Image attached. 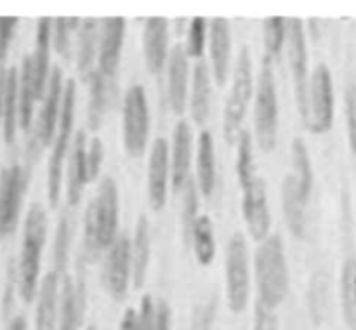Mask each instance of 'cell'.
Instances as JSON below:
<instances>
[{"mask_svg":"<svg viewBox=\"0 0 356 330\" xmlns=\"http://www.w3.org/2000/svg\"><path fill=\"white\" fill-rule=\"evenodd\" d=\"M118 186L111 176L101 179L97 193L89 201L83 217V249L89 261L108 252L118 238Z\"/></svg>","mask_w":356,"mask_h":330,"instance_id":"cell-1","label":"cell"},{"mask_svg":"<svg viewBox=\"0 0 356 330\" xmlns=\"http://www.w3.org/2000/svg\"><path fill=\"white\" fill-rule=\"evenodd\" d=\"M254 277L259 299L270 309H277L291 290L287 256L280 235H270L254 254Z\"/></svg>","mask_w":356,"mask_h":330,"instance_id":"cell-2","label":"cell"},{"mask_svg":"<svg viewBox=\"0 0 356 330\" xmlns=\"http://www.w3.org/2000/svg\"><path fill=\"white\" fill-rule=\"evenodd\" d=\"M47 240V215L40 204L28 208L24 219L23 245H21L19 263H17V288L24 302H31L38 294V277H40L42 250Z\"/></svg>","mask_w":356,"mask_h":330,"instance_id":"cell-3","label":"cell"},{"mask_svg":"<svg viewBox=\"0 0 356 330\" xmlns=\"http://www.w3.org/2000/svg\"><path fill=\"white\" fill-rule=\"evenodd\" d=\"M254 90H256V83H254L252 58H250L249 47L243 45L236 56L232 89L226 97L225 111H222V138L228 145H235L242 134V125Z\"/></svg>","mask_w":356,"mask_h":330,"instance_id":"cell-4","label":"cell"},{"mask_svg":"<svg viewBox=\"0 0 356 330\" xmlns=\"http://www.w3.org/2000/svg\"><path fill=\"white\" fill-rule=\"evenodd\" d=\"M278 94L270 58L257 73L254 90V138L261 151L271 153L278 142Z\"/></svg>","mask_w":356,"mask_h":330,"instance_id":"cell-5","label":"cell"},{"mask_svg":"<svg viewBox=\"0 0 356 330\" xmlns=\"http://www.w3.org/2000/svg\"><path fill=\"white\" fill-rule=\"evenodd\" d=\"M75 103H76V83L70 79L65 83V94H63L61 115H59L58 131H56L54 142H52V153L49 156L47 165V200L51 207H56L61 197L63 184V167L65 158L70 149V139H72L73 124H75Z\"/></svg>","mask_w":356,"mask_h":330,"instance_id":"cell-6","label":"cell"},{"mask_svg":"<svg viewBox=\"0 0 356 330\" xmlns=\"http://www.w3.org/2000/svg\"><path fill=\"white\" fill-rule=\"evenodd\" d=\"M149 106L141 83L127 89L122 108V142L131 158H141L149 139Z\"/></svg>","mask_w":356,"mask_h":330,"instance_id":"cell-7","label":"cell"},{"mask_svg":"<svg viewBox=\"0 0 356 330\" xmlns=\"http://www.w3.org/2000/svg\"><path fill=\"white\" fill-rule=\"evenodd\" d=\"M226 302L232 313H243L250 297V264L249 245L242 233L229 236L226 245Z\"/></svg>","mask_w":356,"mask_h":330,"instance_id":"cell-8","label":"cell"},{"mask_svg":"<svg viewBox=\"0 0 356 330\" xmlns=\"http://www.w3.org/2000/svg\"><path fill=\"white\" fill-rule=\"evenodd\" d=\"M334 80L329 66L320 63L309 76L308 122L306 129L313 134H327L334 125Z\"/></svg>","mask_w":356,"mask_h":330,"instance_id":"cell-9","label":"cell"},{"mask_svg":"<svg viewBox=\"0 0 356 330\" xmlns=\"http://www.w3.org/2000/svg\"><path fill=\"white\" fill-rule=\"evenodd\" d=\"M289 42V65H291L292 80H294L296 103L301 115L302 124L308 122V92H309V73L308 69V45H306L305 24L299 17L289 21L287 31Z\"/></svg>","mask_w":356,"mask_h":330,"instance_id":"cell-10","label":"cell"},{"mask_svg":"<svg viewBox=\"0 0 356 330\" xmlns=\"http://www.w3.org/2000/svg\"><path fill=\"white\" fill-rule=\"evenodd\" d=\"M132 281V242L125 235H118L104 256L103 283L106 294L115 302H122L129 294Z\"/></svg>","mask_w":356,"mask_h":330,"instance_id":"cell-11","label":"cell"},{"mask_svg":"<svg viewBox=\"0 0 356 330\" xmlns=\"http://www.w3.org/2000/svg\"><path fill=\"white\" fill-rule=\"evenodd\" d=\"M26 188L28 170L24 167L16 163L0 172V236L16 229Z\"/></svg>","mask_w":356,"mask_h":330,"instance_id":"cell-12","label":"cell"},{"mask_svg":"<svg viewBox=\"0 0 356 330\" xmlns=\"http://www.w3.org/2000/svg\"><path fill=\"white\" fill-rule=\"evenodd\" d=\"M242 215L250 238L261 243L270 236L271 212L266 183L257 174L242 186Z\"/></svg>","mask_w":356,"mask_h":330,"instance_id":"cell-13","label":"cell"},{"mask_svg":"<svg viewBox=\"0 0 356 330\" xmlns=\"http://www.w3.org/2000/svg\"><path fill=\"white\" fill-rule=\"evenodd\" d=\"M170 181V148L165 138H156L152 145L148 160L146 191L148 204L153 212H160L167 204V191Z\"/></svg>","mask_w":356,"mask_h":330,"instance_id":"cell-14","label":"cell"},{"mask_svg":"<svg viewBox=\"0 0 356 330\" xmlns=\"http://www.w3.org/2000/svg\"><path fill=\"white\" fill-rule=\"evenodd\" d=\"M125 40V19L120 16L104 17L99 26L97 45V69L106 79H113L122 59V47Z\"/></svg>","mask_w":356,"mask_h":330,"instance_id":"cell-15","label":"cell"},{"mask_svg":"<svg viewBox=\"0 0 356 330\" xmlns=\"http://www.w3.org/2000/svg\"><path fill=\"white\" fill-rule=\"evenodd\" d=\"M232 26L226 17H214L209 24V54L211 73L219 87H225L232 69Z\"/></svg>","mask_w":356,"mask_h":330,"instance_id":"cell-16","label":"cell"},{"mask_svg":"<svg viewBox=\"0 0 356 330\" xmlns=\"http://www.w3.org/2000/svg\"><path fill=\"white\" fill-rule=\"evenodd\" d=\"M167 96L177 117L186 110L190 99V58L184 45H174L167 61Z\"/></svg>","mask_w":356,"mask_h":330,"instance_id":"cell-17","label":"cell"},{"mask_svg":"<svg viewBox=\"0 0 356 330\" xmlns=\"http://www.w3.org/2000/svg\"><path fill=\"white\" fill-rule=\"evenodd\" d=\"M143 56L152 75H160L169 61V23L165 17H148L143 28Z\"/></svg>","mask_w":356,"mask_h":330,"instance_id":"cell-18","label":"cell"},{"mask_svg":"<svg viewBox=\"0 0 356 330\" xmlns=\"http://www.w3.org/2000/svg\"><path fill=\"white\" fill-rule=\"evenodd\" d=\"M63 94H65V80H63L61 68L56 66L51 73V79H49V85L44 96V106H42L37 125L38 145H42L44 148L54 142L59 115H61Z\"/></svg>","mask_w":356,"mask_h":330,"instance_id":"cell-19","label":"cell"},{"mask_svg":"<svg viewBox=\"0 0 356 330\" xmlns=\"http://www.w3.org/2000/svg\"><path fill=\"white\" fill-rule=\"evenodd\" d=\"M87 308L86 281H75L66 274L63 278L61 295H59L58 329L56 330H82Z\"/></svg>","mask_w":356,"mask_h":330,"instance_id":"cell-20","label":"cell"},{"mask_svg":"<svg viewBox=\"0 0 356 330\" xmlns=\"http://www.w3.org/2000/svg\"><path fill=\"white\" fill-rule=\"evenodd\" d=\"M191 155H193V132L186 120L174 125L170 146V184L176 191L184 190L190 181Z\"/></svg>","mask_w":356,"mask_h":330,"instance_id":"cell-21","label":"cell"},{"mask_svg":"<svg viewBox=\"0 0 356 330\" xmlns=\"http://www.w3.org/2000/svg\"><path fill=\"white\" fill-rule=\"evenodd\" d=\"M52 21L51 17H40L37 23V38L35 52L30 54L31 69H33L35 92L38 99L45 96L49 79H51V45H52Z\"/></svg>","mask_w":356,"mask_h":330,"instance_id":"cell-22","label":"cell"},{"mask_svg":"<svg viewBox=\"0 0 356 330\" xmlns=\"http://www.w3.org/2000/svg\"><path fill=\"white\" fill-rule=\"evenodd\" d=\"M87 183H89V176H87L86 132L79 131L73 141L72 153H70L68 176H66V200L72 207L80 204Z\"/></svg>","mask_w":356,"mask_h":330,"instance_id":"cell-23","label":"cell"},{"mask_svg":"<svg viewBox=\"0 0 356 330\" xmlns=\"http://www.w3.org/2000/svg\"><path fill=\"white\" fill-rule=\"evenodd\" d=\"M59 277L51 271L40 281L37 294L35 330H56L59 315Z\"/></svg>","mask_w":356,"mask_h":330,"instance_id":"cell-24","label":"cell"},{"mask_svg":"<svg viewBox=\"0 0 356 330\" xmlns=\"http://www.w3.org/2000/svg\"><path fill=\"white\" fill-rule=\"evenodd\" d=\"M218 174H216V145L211 131H200L197 141V186L205 198L214 195Z\"/></svg>","mask_w":356,"mask_h":330,"instance_id":"cell-25","label":"cell"},{"mask_svg":"<svg viewBox=\"0 0 356 330\" xmlns=\"http://www.w3.org/2000/svg\"><path fill=\"white\" fill-rule=\"evenodd\" d=\"M17 87L19 73L16 66L0 73V97H2V127L7 145L14 141L17 127Z\"/></svg>","mask_w":356,"mask_h":330,"instance_id":"cell-26","label":"cell"},{"mask_svg":"<svg viewBox=\"0 0 356 330\" xmlns=\"http://www.w3.org/2000/svg\"><path fill=\"white\" fill-rule=\"evenodd\" d=\"M152 226L146 214L139 215L136 222V231L132 242V285L141 288L145 285L149 266V254H152Z\"/></svg>","mask_w":356,"mask_h":330,"instance_id":"cell-27","label":"cell"},{"mask_svg":"<svg viewBox=\"0 0 356 330\" xmlns=\"http://www.w3.org/2000/svg\"><path fill=\"white\" fill-rule=\"evenodd\" d=\"M282 208H284L285 222H287V228L292 233V236L298 240L305 238L306 204L302 201L301 195H299L298 181H296L294 174L292 176L289 174L284 183H282Z\"/></svg>","mask_w":356,"mask_h":330,"instance_id":"cell-28","label":"cell"},{"mask_svg":"<svg viewBox=\"0 0 356 330\" xmlns=\"http://www.w3.org/2000/svg\"><path fill=\"white\" fill-rule=\"evenodd\" d=\"M212 73L204 61L197 63L193 68V82L190 92V113L197 125H204L211 115Z\"/></svg>","mask_w":356,"mask_h":330,"instance_id":"cell-29","label":"cell"},{"mask_svg":"<svg viewBox=\"0 0 356 330\" xmlns=\"http://www.w3.org/2000/svg\"><path fill=\"white\" fill-rule=\"evenodd\" d=\"M97 45H99V26L96 19L87 17L80 24L79 47H76V69L83 76V80L89 79L90 73L94 72Z\"/></svg>","mask_w":356,"mask_h":330,"instance_id":"cell-30","label":"cell"},{"mask_svg":"<svg viewBox=\"0 0 356 330\" xmlns=\"http://www.w3.org/2000/svg\"><path fill=\"white\" fill-rule=\"evenodd\" d=\"M38 101L35 92L33 69L30 56H24L19 72V87H17V125L21 131H28L33 120V103Z\"/></svg>","mask_w":356,"mask_h":330,"instance_id":"cell-31","label":"cell"},{"mask_svg":"<svg viewBox=\"0 0 356 330\" xmlns=\"http://www.w3.org/2000/svg\"><path fill=\"white\" fill-rule=\"evenodd\" d=\"M291 158L292 167H294V177L298 181L299 195H301L302 201L308 204L309 197H312L313 184H315V174H313V163L312 155H309L308 145L302 138H294L291 145Z\"/></svg>","mask_w":356,"mask_h":330,"instance_id":"cell-32","label":"cell"},{"mask_svg":"<svg viewBox=\"0 0 356 330\" xmlns=\"http://www.w3.org/2000/svg\"><path fill=\"white\" fill-rule=\"evenodd\" d=\"M86 82L89 85L87 125H89L90 131L96 132L103 125L104 115L108 110V79L99 69H94Z\"/></svg>","mask_w":356,"mask_h":330,"instance_id":"cell-33","label":"cell"},{"mask_svg":"<svg viewBox=\"0 0 356 330\" xmlns=\"http://www.w3.org/2000/svg\"><path fill=\"white\" fill-rule=\"evenodd\" d=\"M341 313L350 330H356V259L350 257L341 267Z\"/></svg>","mask_w":356,"mask_h":330,"instance_id":"cell-34","label":"cell"},{"mask_svg":"<svg viewBox=\"0 0 356 330\" xmlns=\"http://www.w3.org/2000/svg\"><path fill=\"white\" fill-rule=\"evenodd\" d=\"M191 243H193V252L198 263L202 266H211L216 259V236L214 224L209 215H198L191 228Z\"/></svg>","mask_w":356,"mask_h":330,"instance_id":"cell-35","label":"cell"},{"mask_svg":"<svg viewBox=\"0 0 356 330\" xmlns=\"http://www.w3.org/2000/svg\"><path fill=\"white\" fill-rule=\"evenodd\" d=\"M289 21L284 16H270L263 21V42L268 56H280L287 40Z\"/></svg>","mask_w":356,"mask_h":330,"instance_id":"cell-36","label":"cell"},{"mask_svg":"<svg viewBox=\"0 0 356 330\" xmlns=\"http://www.w3.org/2000/svg\"><path fill=\"white\" fill-rule=\"evenodd\" d=\"M236 177H238L240 186H245L254 176H256V167H254V146L252 134L249 131H242L238 141H236Z\"/></svg>","mask_w":356,"mask_h":330,"instance_id":"cell-37","label":"cell"},{"mask_svg":"<svg viewBox=\"0 0 356 330\" xmlns=\"http://www.w3.org/2000/svg\"><path fill=\"white\" fill-rule=\"evenodd\" d=\"M54 257V273L59 278L66 277V270H68V254H70V219L68 215L63 214L58 221V228H56L54 236V250H52Z\"/></svg>","mask_w":356,"mask_h":330,"instance_id":"cell-38","label":"cell"},{"mask_svg":"<svg viewBox=\"0 0 356 330\" xmlns=\"http://www.w3.org/2000/svg\"><path fill=\"white\" fill-rule=\"evenodd\" d=\"M207 19L202 16H195L193 19H191L190 26H188L186 44H184V51H186L188 58L200 59L202 56H204L205 44H207Z\"/></svg>","mask_w":356,"mask_h":330,"instance_id":"cell-39","label":"cell"},{"mask_svg":"<svg viewBox=\"0 0 356 330\" xmlns=\"http://www.w3.org/2000/svg\"><path fill=\"white\" fill-rule=\"evenodd\" d=\"M79 17H56L52 21V45H54L56 52L65 58L70 54V33L75 28H80Z\"/></svg>","mask_w":356,"mask_h":330,"instance_id":"cell-40","label":"cell"},{"mask_svg":"<svg viewBox=\"0 0 356 330\" xmlns=\"http://www.w3.org/2000/svg\"><path fill=\"white\" fill-rule=\"evenodd\" d=\"M198 212V186L193 179H190L184 186V207H183V224H184V235L190 238L191 228H193L195 221H197Z\"/></svg>","mask_w":356,"mask_h":330,"instance_id":"cell-41","label":"cell"},{"mask_svg":"<svg viewBox=\"0 0 356 330\" xmlns=\"http://www.w3.org/2000/svg\"><path fill=\"white\" fill-rule=\"evenodd\" d=\"M344 113H346L348 145L350 151L356 155V83H348L344 90Z\"/></svg>","mask_w":356,"mask_h":330,"instance_id":"cell-42","label":"cell"},{"mask_svg":"<svg viewBox=\"0 0 356 330\" xmlns=\"http://www.w3.org/2000/svg\"><path fill=\"white\" fill-rule=\"evenodd\" d=\"M218 311V301L212 299L207 304L197 306L191 315V330H212Z\"/></svg>","mask_w":356,"mask_h":330,"instance_id":"cell-43","label":"cell"},{"mask_svg":"<svg viewBox=\"0 0 356 330\" xmlns=\"http://www.w3.org/2000/svg\"><path fill=\"white\" fill-rule=\"evenodd\" d=\"M104 158V145L99 138L90 139L89 146H87V176H89V183H92L101 172Z\"/></svg>","mask_w":356,"mask_h":330,"instance_id":"cell-44","label":"cell"},{"mask_svg":"<svg viewBox=\"0 0 356 330\" xmlns=\"http://www.w3.org/2000/svg\"><path fill=\"white\" fill-rule=\"evenodd\" d=\"M139 330H156V302L152 294H145L139 308Z\"/></svg>","mask_w":356,"mask_h":330,"instance_id":"cell-45","label":"cell"},{"mask_svg":"<svg viewBox=\"0 0 356 330\" xmlns=\"http://www.w3.org/2000/svg\"><path fill=\"white\" fill-rule=\"evenodd\" d=\"M17 21H19V17L16 16H0V63L7 58Z\"/></svg>","mask_w":356,"mask_h":330,"instance_id":"cell-46","label":"cell"},{"mask_svg":"<svg viewBox=\"0 0 356 330\" xmlns=\"http://www.w3.org/2000/svg\"><path fill=\"white\" fill-rule=\"evenodd\" d=\"M252 330H278V316L275 315L273 309L266 308L259 301L256 302V308H254Z\"/></svg>","mask_w":356,"mask_h":330,"instance_id":"cell-47","label":"cell"},{"mask_svg":"<svg viewBox=\"0 0 356 330\" xmlns=\"http://www.w3.org/2000/svg\"><path fill=\"white\" fill-rule=\"evenodd\" d=\"M156 330H172V309L165 299L156 301Z\"/></svg>","mask_w":356,"mask_h":330,"instance_id":"cell-48","label":"cell"},{"mask_svg":"<svg viewBox=\"0 0 356 330\" xmlns=\"http://www.w3.org/2000/svg\"><path fill=\"white\" fill-rule=\"evenodd\" d=\"M118 330H139V313L134 308L125 309Z\"/></svg>","mask_w":356,"mask_h":330,"instance_id":"cell-49","label":"cell"},{"mask_svg":"<svg viewBox=\"0 0 356 330\" xmlns=\"http://www.w3.org/2000/svg\"><path fill=\"white\" fill-rule=\"evenodd\" d=\"M26 320H24V316H21V315H17V316H14L13 320H10V323H9V327H7V330H28L26 329Z\"/></svg>","mask_w":356,"mask_h":330,"instance_id":"cell-50","label":"cell"},{"mask_svg":"<svg viewBox=\"0 0 356 330\" xmlns=\"http://www.w3.org/2000/svg\"><path fill=\"white\" fill-rule=\"evenodd\" d=\"M0 120H2V97H0Z\"/></svg>","mask_w":356,"mask_h":330,"instance_id":"cell-51","label":"cell"},{"mask_svg":"<svg viewBox=\"0 0 356 330\" xmlns=\"http://www.w3.org/2000/svg\"><path fill=\"white\" fill-rule=\"evenodd\" d=\"M86 330H97V329H96V327H94V325H90V327H87Z\"/></svg>","mask_w":356,"mask_h":330,"instance_id":"cell-52","label":"cell"}]
</instances>
